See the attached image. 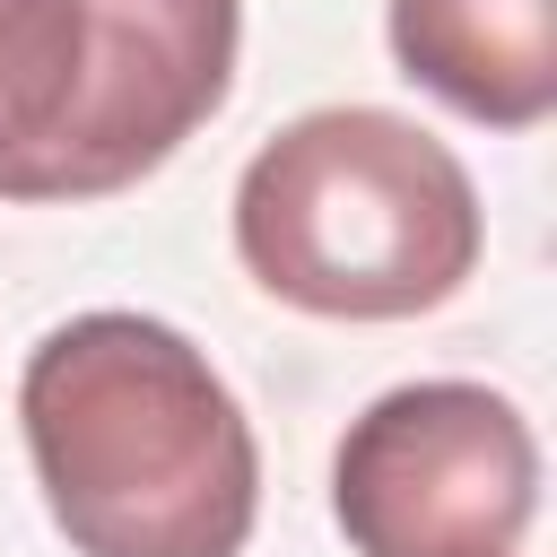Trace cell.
I'll return each mask as SVG.
<instances>
[{"mask_svg":"<svg viewBox=\"0 0 557 557\" xmlns=\"http://www.w3.org/2000/svg\"><path fill=\"white\" fill-rule=\"evenodd\" d=\"M35 487L78 557H244L261 444L218 366L157 313H78L17 374Z\"/></svg>","mask_w":557,"mask_h":557,"instance_id":"cell-1","label":"cell"},{"mask_svg":"<svg viewBox=\"0 0 557 557\" xmlns=\"http://www.w3.org/2000/svg\"><path fill=\"white\" fill-rule=\"evenodd\" d=\"M235 252L296 313L400 322L479 270V191L435 131L383 104H322L244 165Z\"/></svg>","mask_w":557,"mask_h":557,"instance_id":"cell-2","label":"cell"},{"mask_svg":"<svg viewBox=\"0 0 557 557\" xmlns=\"http://www.w3.org/2000/svg\"><path fill=\"white\" fill-rule=\"evenodd\" d=\"M331 513L357 557H513L540 513L531 418L487 383H400L348 418Z\"/></svg>","mask_w":557,"mask_h":557,"instance_id":"cell-3","label":"cell"},{"mask_svg":"<svg viewBox=\"0 0 557 557\" xmlns=\"http://www.w3.org/2000/svg\"><path fill=\"white\" fill-rule=\"evenodd\" d=\"M244 0H96L87 122L61 165V200H104L157 174L235 87Z\"/></svg>","mask_w":557,"mask_h":557,"instance_id":"cell-4","label":"cell"},{"mask_svg":"<svg viewBox=\"0 0 557 557\" xmlns=\"http://www.w3.org/2000/svg\"><path fill=\"white\" fill-rule=\"evenodd\" d=\"M400 70L487 131L557 113V0H392Z\"/></svg>","mask_w":557,"mask_h":557,"instance_id":"cell-5","label":"cell"},{"mask_svg":"<svg viewBox=\"0 0 557 557\" xmlns=\"http://www.w3.org/2000/svg\"><path fill=\"white\" fill-rule=\"evenodd\" d=\"M96 78V0H0V200H61Z\"/></svg>","mask_w":557,"mask_h":557,"instance_id":"cell-6","label":"cell"}]
</instances>
